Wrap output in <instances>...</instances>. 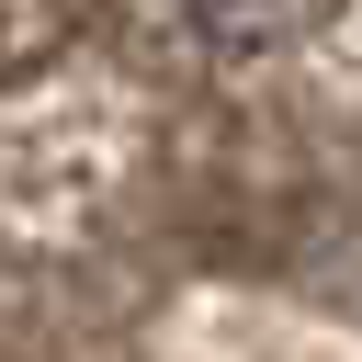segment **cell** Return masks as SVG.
Here are the masks:
<instances>
[{
    "label": "cell",
    "instance_id": "cell-1",
    "mask_svg": "<svg viewBox=\"0 0 362 362\" xmlns=\"http://www.w3.org/2000/svg\"><path fill=\"white\" fill-rule=\"evenodd\" d=\"M181 11H192L215 45H272V34H294L305 0H181Z\"/></svg>",
    "mask_w": 362,
    "mask_h": 362
}]
</instances>
